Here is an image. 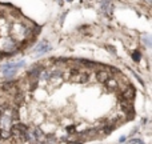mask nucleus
<instances>
[{"mask_svg":"<svg viewBox=\"0 0 152 144\" xmlns=\"http://www.w3.org/2000/svg\"><path fill=\"white\" fill-rule=\"evenodd\" d=\"M106 85H107V88L108 90H116L118 88V81L115 80V79H108V80L106 81Z\"/></svg>","mask_w":152,"mask_h":144,"instance_id":"39448f33","label":"nucleus"},{"mask_svg":"<svg viewBox=\"0 0 152 144\" xmlns=\"http://www.w3.org/2000/svg\"><path fill=\"white\" fill-rule=\"evenodd\" d=\"M42 79H46V80L51 79V73H49V72H47V71H44V72L42 73Z\"/></svg>","mask_w":152,"mask_h":144,"instance_id":"423d86ee","label":"nucleus"},{"mask_svg":"<svg viewBox=\"0 0 152 144\" xmlns=\"http://www.w3.org/2000/svg\"><path fill=\"white\" fill-rule=\"evenodd\" d=\"M135 96V90L134 88H128L127 91H124L122 95V99H125V100H131L132 97Z\"/></svg>","mask_w":152,"mask_h":144,"instance_id":"20e7f679","label":"nucleus"},{"mask_svg":"<svg viewBox=\"0 0 152 144\" xmlns=\"http://www.w3.org/2000/svg\"><path fill=\"white\" fill-rule=\"evenodd\" d=\"M3 139V131H0V140Z\"/></svg>","mask_w":152,"mask_h":144,"instance_id":"0eeeda50","label":"nucleus"},{"mask_svg":"<svg viewBox=\"0 0 152 144\" xmlns=\"http://www.w3.org/2000/svg\"><path fill=\"white\" fill-rule=\"evenodd\" d=\"M71 80L73 83H87L89 80V73L88 72H79V73L71 76Z\"/></svg>","mask_w":152,"mask_h":144,"instance_id":"f257e3e1","label":"nucleus"},{"mask_svg":"<svg viewBox=\"0 0 152 144\" xmlns=\"http://www.w3.org/2000/svg\"><path fill=\"white\" fill-rule=\"evenodd\" d=\"M111 78H112V73L108 71H97L96 72V79H97V81H100V83H106V81Z\"/></svg>","mask_w":152,"mask_h":144,"instance_id":"f03ea898","label":"nucleus"},{"mask_svg":"<svg viewBox=\"0 0 152 144\" xmlns=\"http://www.w3.org/2000/svg\"><path fill=\"white\" fill-rule=\"evenodd\" d=\"M49 44H47V43H42V44H39L36 47V54L37 55H43V54H46L47 51L49 49Z\"/></svg>","mask_w":152,"mask_h":144,"instance_id":"7ed1b4c3","label":"nucleus"}]
</instances>
